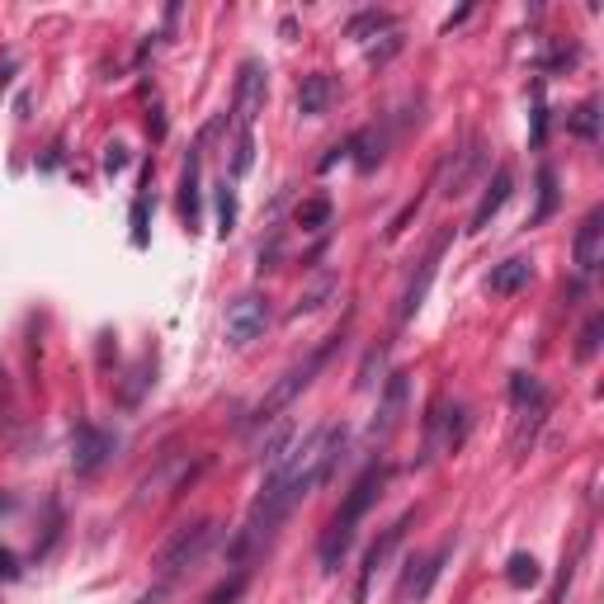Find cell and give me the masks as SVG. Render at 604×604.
Wrapping results in <instances>:
<instances>
[{
	"label": "cell",
	"mask_w": 604,
	"mask_h": 604,
	"mask_svg": "<svg viewBox=\"0 0 604 604\" xmlns=\"http://www.w3.org/2000/svg\"><path fill=\"white\" fill-rule=\"evenodd\" d=\"M388 477H392L388 463H368V468L360 473V482L350 487V496L340 501V511L331 515V525H326L322 539H317V562H322V571H340V562H345L350 543H354V529H360V519L374 511V501L382 496Z\"/></svg>",
	"instance_id": "6da1fadb"
},
{
	"label": "cell",
	"mask_w": 604,
	"mask_h": 604,
	"mask_svg": "<svg viewBox=\"0 0 604 604\" xmlns=\"http://www.w3.org/2000/svg\"><path fill=\"white\" fill-rule=\"evenodd\" d=\"M265 62L246 58L241 62V76H237V100H231V118H237V147H231V180H241L246 171L255 166V118L265 109Z\"/></svg>",
	"instance_id": "7a4b0ae2"
},
{
	"label": "cell",
	"mask_w": 604,
	"mask_h": 604,
	"mask_svg": "<svg viewBox=\"0 0 604 604\" xmlns=\"http://www.w3.org/2000/svg\"><path fill=\"white\" fill-rule=\"evenodd\" d=\"M217 533H223V525L217 519H194V525H185V529H175L166 543H161V553H156V576H161V586L147 595V604H156L166 590L180 581V576L194 567V562L209 553V548L217 543Z\"/></svg>",
	"instance_id": "3957f363"
},
{
	"label": "cell",
	"mask_w": 604,
	"mask_h": 604,
	"mask_svg": "<svg viewBox=\"0 0 604 604\" xmlns=\"http://www.w3.org/2000/svg\"><path fill=\"white\" fill-rule=\"evenodd\" d=\"M336 345H340V331H336V336H326L322 345L307 354V360H302V364H293V368H288V374H284L279 382H274V388H269L265 397H260V406L251 411V425H255V430H265L269 420H279V411H288V406H293L302 392L312 388V378H317L322 368H326V360H331V354H336Z\"/></svg>",
	"instance_id": "277c9868"
},
{
	"label": "cell",
	"mask_w": 604,
	"mask_h": 604,
	"mask_svg": "<svg viewBox=\"0 0 604 604\" xmlns=\"http://www.w3.org/2000/svg\"><path fill=\"white\" fill-rule=\"evenodd\" d=\"M468 430H473V411L463 406V402H430V416H425V449H420V468L425 463H435L439 453H453L468 439Z\"/></svg>",
	"instance_id": "5b68a950"
},
{
	"label": "cell",
	"mask_w": 604,
	"mask_h": 604,
	"mask_svg": "<svg viewBox=\"0 0 604 604\" xmlns=\"http://www.w3.org/2000/svg\"><path fill=\"white\" fill-rule=\"evenodd\" d=\"M411 519H416V515L406 511L402 519H392V525L382 529L374 543H368V553H364V567H360V581H354V604H364V600H368V586H374V576H378L382 567H388V557L397 553V548H402L406 529H411Z\"/></svg>",
	"instance_id": "8992f818"
},
{
	"label": "cell",
	"mask_w": 604,
	"mask_h": 604,
	"mask_svg": "<svg viewBox=\"0 0 604 604\" xmlns=\"http://www.w3.org/2000/svg\"><path fill=\"white\" fill-rule=\"evenodd\" d=\"M511 406H515V416L525 420L519 425V439H533V430H539L543 425V416L548 411H553V397H548V388L533 374H515L511 378ZM519 439H515V449H519Z\"/></svg>",
	"instance_id": "52a82bcc"
},
{
	"label": "cell",
	"mask_w": 604,
	"mask_h": 604,
	"mask_svg": "<svg viewBox=\"0 0 604 604\" xmlns=\"http://www.w3.org/2000/svg\"><path fill=\"white\" fill-rule=\"evenodd\" d=\"M269 326V298L265 293H241L227 302V340L231 345H251L255 336H265Z\"/></svg>",
	"instance_id": "ba28073f"
},
{
	"label": "cell",
	"mask_w": 604,
	"mask_h": 604,
	"mask_svg": "<svg viewBox=\"0 0 604 604\" xmlns=\"http://www.w3.org/2000/svg\"><path fill=\"white\" fill-rule=\"evenodd\" d=\"M444 246H449V231H439V237L430 241V251L420 255V269L411 274V284H406V293H402V312H397V322H416V312L425 307V293H430V284H435V274H439V260H444Z\"/></svg>",
	"instance_id": "9c48e42d"
},
{
	"label": "cell",
	"mask_w": 604,
	"mask_h": 604,
	"mask_svg": "<svg viewBox=\"0 0 604 604\" xmlns=\"http://www.w3.org/2000/svg\"><path fill=\"white\" fill-rule=\"evenodd\" d=\"M109 453H114V435L100 430V425H76V435H72V468L80 477L100 473L104 463H109Z\"/></svg>",
	"instance_id": "30bf717a"
},
{
	"label": "cell",
	"mask_w": 604,
	"mask_h": 604,
	"mask_svg": "<svg viewBox=\"0 0 604 604\" xmlns=\"http://www.w3.org/2000/svg\"><path fill=\"white\" fill-rule=\"evenodd\" d=\"M406 402H411V378L406 374H388V388H382L378 416H374V425H368V439H374V444H382V439H388L397 425H402Z\"/></svg>",
	"instance_id": "8fae6325"
},
{
	"label": "cell",
	"mask_w": 604,
	"mask_h": 604,
	"mask_svg": "<svg viewBox=\"0 0 604 604\" xmlns=\"http://www.w3.org/2000/svg\"><path fill=\"white\" fill-rule=\"evenodd\" d=\"M571 255H576V269L581 274H595L604 265V209H590L576 227V241H571Z\"/></svg>",
	"instance_id": "7c38bea8"
},
{
	"label": "cell",
	"mask_w": 604,
	"mask_h": 604,
	"mask_svg": "<svg viewBox=\"0 0 604 604\" xmlns=\"http://www.w3.org/2000/svg\"><path fill=\"white\" fill-rule=\"evenodd\" d=\"M449 553H453V543H444V548H435L430 557H416V562H411V567H416V571H406V581H402V590H397V595H402V604H420L425 595H430V586L439 581V571H444V562H449Z\"/></svg>",
	"instance_id": "4fadbf2b"
},
{
	"label": "cell",
	"mask_w": 604,
	"mask_h": 604,
	"mask_svg": "<svg viewBox=\"0 0 604 604\" xmlns=\"http://www.w3.org/2000/svg\"><path fill=\"white\" fill-rule=\"evenodd\" d=\"M388 147H392V128H388V123H382V128H378V123H368V128H360V133H354L350 142H345V156H350L360 171H374L378 161L388 156Z\"/></svg>",
	"instance_id": "5bb4252c"
},
{
	"label": "cell",
	"mask_w": 604,
	"mask_h": 604,
	"mask_svg": "<svg viewBox=\"0 0 604 604\" xmlns=\"http://www.w3.org/2000/svg\"><path fill=\"white\" fill-rule=\"evenodd\" d=\"M511 189H515V171H511V166H501V171L487 180L482 199H477V209H473V223H468V231H487V227H491V217H496V213L505 209V199H511Z\"/></svg>",
	"instance_id": "9a60e30c"
},
{
	"label": "cell",
	"mask_w": 604,
	"mask_h": 604,
	"mask_svg": "<svg viewBox=\"0 0 604 604\" xmlns=\"http://www.w3.org/2000/svg\"><path fill=\"white\" fill-rule=\"evenodd\" d=\"M336 100V80L326 76V72H312V76H302V86H298V114L302 118H322L326 109H331Z\"/></svg>",
	"instance_id": "2e32d148"
},
{
	"label": "cell",
	"mask_w": 604,
	"mask_h": 604,
	"mask_svg": "<svg viewBox=\"0 0 604 604\" xmlns=\"http://www.w3.org/2000/svg\"><path fill=\"white\" fill-rule=\"evenodd\" d=\"M533 284V265L525 255H511V260H501L496 269H491V279H487V288L496 298H511V293H525V288Z\"/></svg>",
	"instance_id": "e0dca14e"
},
{
	"label": "cell",
	"mask_w": 604,
	"mask_h": 604,
	"mask_svg": "<svg viewBox=\"0 0 604 604\" xmlns=\"http://www.w3.org/2000/svg\"><path fill=\"white\" fill-rule=\"evenodd\" d=\"M180 213H185L189 231H194V227H199V151L189 156V166H185V175H180Z\"/></svg>",
	"instance_id": "ac0fdd59"
},
{
	"label": "cell",
	"mask_w": 604,
	"mask_h": 604,
	"mask_svg": "<svg viewBox=\"0 0 604 604\" xmlns=\"http://www.w3.org/2000/svg\"><path fill=\"white\" fill-rule=\"evenodd\" d=\"M505 581H511L515 590H529V586H539V581H543V567H539V557H533V553H515L511 562H505Z\"/></svg>",
	"instance_id": "d6986e66"
},
{
	"label": "cell",
	"mask_w": 604,
	"mask_h": 604,
	"mask_svg": "<svg viewBox=\"0 0 604 604\" xmlns=\"http://www.w3.org/2000/svg\"><path fill=\"white\" fill-rule=\"evenodd\" d=\"M331 213H336V209H331V199L317 194V199H302L293 217H298V227H302V231H322V227H331Z\"/></svg>",
	"instance_id": "ffe728a7"
},
{
	"label": "cell",
	"mask_w": 604,
	"mask_h": 604,
	"mask_svg": "<svg viewBox=\"0 0 604 604\" xmlns=\"http://www.w3.org/2000/svg\"><path fill=\"white\" fill-rule=\"evenodd\" d=\"M378 34H397V20L388 10H364L350 20V38H378Z\"/></svg>",
	"instance_id": "44dd1931"
},
{
	"label": "cell",
	"mask_w": 604,
	"mask_h": 604,
	"mask_svg": "<svg viewBox=\"0 0 604 604\" xmlns=\"http://www.w3.org/2000/svg\"><path fill=\"white\" fill-rule=\"evenodd\" d=\"M553 213H557V175H553V166H543V171H539V209H533L529 227L548 223V217H553Z\"/></svg>",
	"instance_id": "7402d4cb"
},
{
	"label": "cell",
	"mask_w": 604,
	"mask_h": 604,
	"mask_svg": "<svg viewBox=\"0 0 604 604\" xmlns=\"http://www.w3.org/2000/svg\"><path fill=\"white\" fill-rule=\"evenodd\" d=\"M231 231H237V185L223 180L217 185V237L227 241Z\"/></svg>",
	"instance_id": "603a6c76"
},
{
	"label": "cell",
	"mask_w": 604,
	"mask_h": 604,
	"mask_svg": "<svg viewBox=\"0 0 604 604\" xmlns=\"http://www.w3.org/2000/svg\"><path fill=\"white\" fill-rule=\"evenodd\" d=\"M567 128H571L576 137H586V142H595V137H600V100H586V104L567 118Z\"/></svg>",
	"instance_id": "cb8c5ba5"
},
{
	"label": "cell",
	"mask_w": 604,
	"mask_h": 604,
	"mask_svg": "<svg viewBox=\"0 0 604 604\" xmlns=\"http://www.w3.org/2000/svg\"><path fill=\"white\" fill-rule=\"evenodd\" d=\"M331 293H336V279H331V274H322V279L293 302V317H307V312H317V307H322V298H331Z\"/></svg>",
	"instance_id": "d4e9b609"
},
{
	"label": "cell",
	"mask_w": 604,
	"mask_h": 604,
	"mask_svg": "<svg viewBox=\"0 0 604 604\" xmlns=\"http://www.w3.org/2000/svg\"><path fill=\"white\" fill-rule=\"evenodd\" d=\"M600 336H604V317L595 312V317H590L586 326H581V345H576V360H595V350H600Z\"/></svg>",
	"instance_id": "484cf974"
},
{
	"label": "cell",
	"mask_w": 604,
	"mask_h": 604,
	"mask_svg": "<svg viewBox=\"0 0 604 604\" xmlns=\"http://www.w3.org/2000/svg\"><path fill=\"white\" fill-rule=\"evenodd\" d=\"M382 364H388V345H374V350H368V360H364V368H360V388H374Z\"/></svg>",
	"instance_id": "4316f807"
},
{
	"label": "cell",
	"mask_w": 604,
	"mask_h": 604,
	"mask_svg": "<svg viewBox=\"0 0 604 604\" xmlns=\"http://www.w3.org/2000/svg\"><path fill=\"white\" fill-rule=\"evenodd\" d=\"M241 590H246V567H241L237 576H231V581H223V586H217V590H213V595L203 600V604H237V595H241Z\"/></svg>",
	"instance_id": "83f0119b"
},
{
	"label": "cell",
	"mask_w": 604,
	"mask_h": 604,
	"mask_svg": "<svg viewBox=\"0 0 604 604\" xmlns=\"http://www.w3.org/2000/svg\"><path fill=\"white\" fill-rule=\"evenodd\" d=\"M104 171H109V175L128 171V147H123V142H109V147H104Z\"/></svg>",
	"instance_id": "f1b7e54d"
},
{
	"label": "cell",
	"mask_w": 604,
	"mask_h": 604,
	"mask_svg": "<svg viewBox=\"0 0 604 604\" xmlns=\"http://www.w3.org/2000/svg\"><path fill=\"white\" fill-rule=\"evenodd\" d=\"M15 576H20V557L10 548H0V581H15Z\"/></svg>",
	"instance_id": "f546056e"
},
{
	"label": "cell",
	"mask_w": 604,
	"mask_h": 604,
	"mask_svg": "<svg viewBox=\"0 0 604 604\" xmlns=\"http://www.w3.org/2000/svg\"><path fill=\"white\" fill-rule=\"evenodd\" d=\"M0 511H15V496H0Z\"/></svg>",
	"instance_id": "4dcf8cb0"
}]
</instances>
